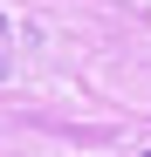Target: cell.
<instances>
[{"instance_id":"obj_1","label":"cell","mask_w":151,"mask_h":157,"mask_svg":"<svg viewBox=\"0 0 151 157\" xmlns=\"http://www.w3.org/2000/svg\"><path fill=\"white\" fill-rule=\"evenodd\" d=\"M144 157H151V150H144Z\"/></svg>"}]
</instances>
